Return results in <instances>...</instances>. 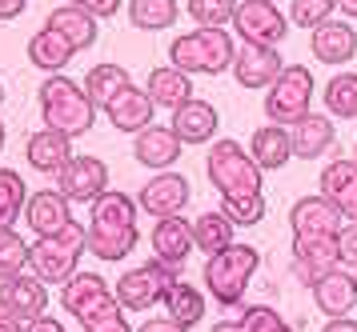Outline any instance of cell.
<instances>
[{
  "label": "cell",
  "instance_id": "obj_52",
  "mask_svg": "<svg viewBox=\"0 0 357 332\" xmlns=\"http://www.w3.org/2000/svg\"><path fill=\"white\" fill-rule=\"evenodd\" d=\"M209 332H241V324H237V320H217Z\"/></svg>",
  "mask_w": 357,
  "mask_h": 332
},
{
  "label": "cell",
  "instance_id": "obj_55",
  "mask_svg": "<svg viewBox=\"0 0 357 332\" xmlns=\"http://www.w3.org/2000/svg\"><path fill=\"white\" fill-rule=\"evenodd\" d=\"M354 160H357V144H354Z\"/></svg>",
  "mask_w": 357,
  "mask_h": 332
},
{
  "label": "cell",
  "instance_id": "obj_13",
  "mask_svg": "<svg viewBox=\"0 0 357 332\" xmlns=\"http://www.w3.org/2000/svg\"><path fill=\"white\" fill-rule=\"evenodd\" d=\"M233 80L241 84V88H269L281 72H285V61H281V52L277 45H237V56H233Z\"/></svg>",
  "mask_w": 357,
  "mask_h": 332
},
{
  "label": "cell",
  "instance_id": "obj_19",
  "mask_svg": "<svg viewBox=\"0 0 357 332\" xmlns=\"http://www.w3.org/2000/svg\"><path fill=\"white\" fill-rule=\"evenodd\" d=\"M181 148H185V144H181V136L169 125H149L132 136V157H137V164H145L153 173L173 168L181 160Z\"/></svg>",
  "mask_w": 357,
  "mask_h": 332
},
{
  "label": "cell",
  "instance_id": "obj_47",
  "mask_svg": "<svg viewBox=\"0 0 357 332\" xmlns=\"http://www.w3.org/2000/svg\"><path fill=\"white\" fill-rule=\"evenodd\" d=\"M29 332H68V329L56 317H49V313H45V317H36L33 324H29Z\"/></svg>",
  "mask_w": 357,
  "mask_h": 332
},
{
  "label": "cell",
  "instance_id": "obj_3",
  "mask_svg": "<svg viewBox=\"0 0 357 332\" xmlns=\"http://www.w3.org/2000/svg\"><path fill=\"white\" fill-rule=\"evenodd\" d=\"M237 36L229 29H189L185 36L169 40V64L189 77H221L233 68Z\"/></svg>",
  "mask_w": 357,
  "mask_h": 332
},
{
  "label": "cell",
  "instance_id": "obj_4",
  "mask_svg": "<svg viewBox=\"0 0 357 332\" xmlns=\"http://www.w3.org/2000/svg\"><path fill=\"white\" fill-rule=\"evenodd\" d=\"M89 253V237L84 224H65L52 237H36L29 244V272L40 276L45 285H65L68 276L81 272V256Z\"/></svg>",
  "mask_w": 357,
  "mask_h": 332
},
{
  "label": "cell",
  "instance_id": "obj_45",
  "mask_svg": "<svg viewBox=\"0 0 357 332\" xmlns=\"http://www.w3.org/2000/svg\"><path fill=\"white\" fill-rule=\"evenodd\" d=\"M137 332H189V329H185V324H177V320L165 313V317H149V320H141V324H137Z\"/></svg>",
  "mask_w": 357,
  "mask_h": 332
},
{
  "label": "cell",
  "instance_id": "obj_1",
  "mask_svg": "<svg viewBox=\"0 0 357 332\" xmlns=\"http://www.w3.org/2000/svg\"><path fill=\"white\" fill-rule=\"evenodd\" d=\"M137 216H141V205L129 192L105 189L89 205V224H84V237H89V253L97 260H125L137 248Z\"/></svg>",
  "mask_w": 357,
  "mask_h": 332
},
{
  "label": "cell",
  "instance_id": "obj_9",
  "mask_svg": "<svg viewBox=\"0 0 357 332\" xmlns=\"http://www.w3.org/2000/svg\"><path fill=\"white\" fill-rule=\"evenodd\" d=\"M229 29H233V36H241V45H281L293 24L277 8V0H237Z\"/></svg>",
  "mask_w": 357,
  "mask_h": 332
},
{
  "label": "cell",
  "instance_id": "obj_37",
  "mask_svg": "<svg viewBox=\"0 0 357 332\" xmlns=\"http://www.w3.org/2000/svg\"><path fill=\"white\" fill-rule=\"evenodd\" d=\"M20 272H29V240L17 228H4L0 232V285L20 276Z\"/></svg>",
  "mask_w": 357,
  "mask_h": 332
},
{
  "label": "cell",
  "instance_id": "obj_10",
  "mask_svg": "<svg viewBox=\"0 0 357 332\" xmlns=\"http://www.w3.org/2000/svg\"><path fill=\"white\" fill-rule=\"evenodd\" d=\"M189 200H193V184L181 173H173V168L153 173L145 184H141V192H137L141 212H149L153 221H161V216H181Z\"/></svg>",
  "mask_w": 357,
  "mask_h": 332
},
{
  "label": "cell",
  "instance_id": "obj_5",
  "mask_svg": "<svg viewBox=\"0 0 357 332\" xmlns=\"http://www.w3.org/2000/svg\"><path fill=\"white\" fill-rule=\"evenodd\" d=\"M261 269V253L253 244H229L205 260V292L221 308H237Z\"/></svg>",
  "mask_w": 357,
  "mask_h": 332
},
{
  "label": "cell",
  "instance_id": "obj_46",
  "mask_svg": "<svg viewBox=\"0 0 357 332\" xmlns=\"http://www.w3.org/2000/svg\"><path fill=\"white\" fill-rule=\"evenodd\" d=\"M337 208L345 212V221H357V184H349V189H345V196L337 200Z\"/></svg>",
  "mask_w": 357,
  "mask_h": 332
},
{
  "label": "cell",
  "instance_id": "obj_39",
  "mask_svg": "<svg viewBox=\"0 0 357 332\" xmlns=\"http://www.w3.org/2000/svg\"><path fill=\"white\" fill-rule=\"evenodd\" d=\"M237 0H189V20L197 29H229Z\"/></svg>",
  "mask_w": 357,
  "mask_h": 332
},
{
  "label": "cell",
  "instance_id": "obj_12",
  "mask_svg": "<svg viewBox=\"0 0 357 332\" xmlns=\"http://www.w3.org/2000/svg\"><path fill=\"white\" fill-rule=\"evenodd\" d=\"M341 269V244L337 232H309V237H293V272L301 285H313L317 276Z\"/></svg>",
  "mask_w": 357,
  "mask_h": 332
},
{
  "label": "cell",
  "instance_id": "obj_20",
  "mask_svg": "<svg viewBox=\"0 0 357 332\" xmlns=\"http://www.w3.org/2000/svg\"><path fill=\"white\" fill-rule=\"evenodd\" d=\"M341 224H345V212L337 208V200H329V196H301V200H293L289 208V228L293 237H309V232H341Z\"/></svg>",
  "mask_w": 357,
  "mask_h": 332
},
{
  "label": "cell",
  "instance_id": "obj_15",
  "mask_svg": "<svg viewBox=\"0 0 357 332\" xmlns=\"http://www.w3.org/2000/svg\"><path fill=\"white\" fill-rule=\"evenodd\" d=\"M309 52L317 56V64H329V68H341V64H349L357 56V29L354 20H345V16H333V20H325L321 29L309 32Z\"/></svg>",
  "mask_w": 357,
  "mask_h": 332
},
{
  "label": "cell",
  "instance_id": "obj_43",
  "mask_svg": "<svg viewBox=\"0 0 357 332\" xmlns=\"http://www.w3.org/2000/svg\"><path fill=\"white\" fill-rule=\"evenodd\" d=\"M337 244H341V264L357 272V221H345V224H341Z\"/></svg>",
  "mask_w": 357,
  "mask_h": 332
},
{
  "label": "cell",
  "instance_id": "obj_40",
  "mask_svg": "<svg viewBox=\"0 0 357 332\" xmlns=\"http://www.w3.org/2000/svg\"><path fill=\"white\" fill-rule=\"evenodd\" d=\"M337 16V0H293L289 4V24L293 29H321L325 20H333Z\"/></svg>",
  "mask_w": 357,
  "mask_h": 332
},
{
  "label": "cell",
  "instance_id": "obj_29",
  "mask_svg": "<svg viewBox=\"0 0 357 332\" xmlns=\"http://www.w3.org/2000/svg\"><path fill=\"white\" fill-rule=\"evenodd\" d=\"M73 56H77V48L68 45L61 32L52 29H40L29 36V64L33 68H40L45 77H52V72H65L68 64H73Z\"/></svg>",
  "mask_w": 357,
  "mask_h": 332
},
{
  "label": "cell",
  "instance_id": "obj_42",
  "mask_svg": "<svg viewBox=\"0 0 357 332\" xmlns=\"http://www.w3.org/2000/svg\"><path fill=\"white\" fill-rule=\"evenodd\" d=\"M81 324H84V332H137L129 324V317H125V308L116 304V297L109 304H100L97 313H89Z\"/></svg>",
  "mask_w": 357,
  "mask_h": 332
},
{
  "label": "cell",
  "instance_id": "obj_28",
  "mask_svg": "<svg viewBox=\"0 0 357 332\" xmlns=\"http://www.w3.org/2000/svg\"><path fill=\"white\" fill-rule=\"evenodd\" d=\"M145 93L153 96V104L157 109H181L185 100H193V77L189 72H181L173 64H161V68H153L145 80Z\"/></svg>",
  "mask_w": 357,
  "mask_h": 332
},
{
  "label": "cell",
  "instance_id": "obj_44",
  "mask_svg": "<svg viewBox=\"0 0 357 332\" xmlns=\"http://www.w3.org/2000/svg\"><path fill=\"white\" fill-rule=\"evenodd\" d=\"M65 4H77V8H84V13H93L97 20H105V16L121 13V4H125V0H65Z\"/></svg>",
  "mask_w": 357,
  "mask_h": 332
},
{
  "label": "cell",
  "instance_id": "obj_11",
  "mask_svg": "<svg viewBox=\"0 0 357 332\" xmlns=\"http://www.w3.org/2000/svg\"><path fill=\"white\" fill-rule=\"evenodd\" d=\"M56 189L65 192L73 205H93L100 192L109 189V164L89 152H73L68 164L56 173Z\"/></svg>",
  "mask_w": 357,
  "mask_h": 332
},
{
  "label": "cell",
  "instance_id": "obj_30",
  "mask_svg": "<svg viewBox=\"0 0 357 332\" xmlns=\"http://www.w3.org/2000/svg\"><path fill=\"white\" fill-rule=\"evenodd\" d=\"M165 313L177 320V324H185V329H197L201 320H205V313H209V301H205V292L197 285H189V280H173V288L165 292Z\"/></svg>",
  "mask_w": 357,
  "mask_h": 332
},
{
  "label": "cell",
  "instance_id": "obj_26",
  "mask_svg": "<svg viewBox=\"0 0 357 332\" xmlns=\"http://www.w3.org/2000/svg\"><path fill=\"white\" fill-rule=\"evenodd\" d=\"M97 24H100L97 16L84 13V8H77V4H61V8H52L49 20H45V29L61 32V36H65L77 52H84V48L97 45V36H100Z\"/></svg>",
  "mask_w": 357,
  "mask_h": 332
},
{
  "label": "cell",
  "instance_id": "obj_23",
  "mask_svg": "<svg viewBox=\"0 0 357 332\" xmlns=\"http://www.w3.org/2000/svg\"><path fill=\"white\" fill-rule=\"evenodd\" d=\"M153 112H157V104H153V96L141 88V84H129L125 93H116L109 104H105V116H109V125L116 128V132H141V128L153 125Z\"/></svg>",
  "mask_w": 357,
  "mask_h": 332
},
{
  "label": "cell",
  "instance_id": "obj_41",
  "mask_svg": "<svg viewBox=\"0 0 357 332\" xmlns=\"http://www.w3.org/2000/svg\"><path fill=\"white\" fill-rule=\"evenodd\" d=\"M237 324H241V332H297L289 320L281 317L277 308H269V304H253V308H245Z\"/></svg>",
  "mask_w": 357,
  "mask_h": 332
},
{
  "label": "cell",
  "instance_id": "obj_27",
  "mask_svg": "<svg viewBox=\"0 0 357 332\" xmlns=\"http://www.w3.org/2000/svg\"><path fill=\"white\" fill-rule=\"evenodd\" d=\"M249 157L257 160L265 173L273 168H285L293 160V141H289V128L265 120L261 128H253V141H249Z\"/></svg>",
  "mask_w": 357,
  "mask_h": 332
},
{
  "label": "cell",
  "instance_id": "obj_56",
  "mask_svg": "<svg viewBox=\"0 0 357 332\" xmlns=\"http://www.w3.org/2000/svg\"><path fill=\"white\" fill-rule=\"evenodd\" d=\"M354 276H357V272H354Z\"/></svg>",
  "mask_w": 357,
  "mask_h": 332
},
{
  "label": "cell",
  "instance_id": "obj_18",
  "mask_svg": "<svg viewBox=\"0 0 357 332\" xmlns=\"http://www.w3.org/2000/svg\"><path fill=\"white\" fill-rule=\"evenodd\" d=\"M289 141H293V160H321L325 152H333L337 128L329 112H309L297 125H289Z\"/></svg>",
  "mask_w": 357,
  "mask_h": 332
},
{
  "label": "cell",
  "instance_id": "obj_38",
  "mask_svg": "<svg viewBox=\"0 0 357 332\" xmlns=\"http://www.w3.org/2000/svg\"><path fill=\"white\" fill-rule=\"evenodd\" d=\"M349 184H357V160H349V157H333V160H329V164L321 168L317 192H321V196H329V200H341Z\"/></svg>",
  "mask_w": 357,
  "mask_h": 332
},
{
  "label": "cell",
  "instance_id": "obj_51",
  "mask_svg": "<svg viewBox=\"0 0 357 332\" xmlns=\"http://www.w3.org/2000/svg\"><path fill=\"white\" fill-rule=\"evenodd\" d=\"M337 13L345 20H357V0H337Z\"/></svg>",
  "mask_w": 357,
  "mask_h": 332
},
{
  "label": "cell",
  "instance_id": "obj_31",
  "mask_svg": "<svg viewBox=\"0 0 357 332\" xmlns=\"http://www.w3.org/2000/svg\"><path fill=\"white\" fill-rule=\"evenodd\" d=\"M81 84H84V93H89V100H93L100 112H105V104H109L116 93H125V88L132 84V77H129V68H121V64L105 61V64H93V68L84 72Z\"/></svg>",
  "mask_w": 357,
  "mask_h": 332
},
{
  "label": "cell",
  "instance_id": "obj_14",
  "mask_svg": "<svg viewBox=\"0 0 357 332\" xmlns=\"http://www.w3.org/2000/svg\"><path fill=\"white\" fill-rule=\"evenodd\" d=\"M0 313L33 324L36 317L49 313V285L40 276H33V272H20L13 280H4L0 285Z\"/></svg>",
  "mask_w": 357,
  "mask_h": 332
},
{
  "label": "cell",
  "instance_id": "obj_48",
  "mask_svg": "<svg viewBox=\"0 0 357 332\" xmlns=\"http://www.w3.org/2000/svg\"><path fill=\"white\" fill-rule=\"evenodd\" d=\"M29 8V0H0V20H17Z\"/></svg>",
  "mask_w": 357,
  "mask_h": 332
},
{
  "label": "cell",
  "instance_id": "obj_16",
  "mask_svg": "<svg viewBox=\"0 0 357 332\" xmlns=\"http://www.w3.org/2000/svg\"><path fill=\"white\" fill-rule=\"evenodd\" d=\"M309 292H313V304H317V313H325V317H354L357 308V276L354 269H333L325 272V276H317L313 285H309Z\"/></svg>",
  "mask_w": 357,
  "mask_h": 332
},
{
  "label": "cell",
  "instance_id": "obj_22",
  "mask_svg": "<svg viewBox=\"0 0 357 332\" xmlns=\"http://www.w3.org/2000/svg\"><path fill=\"white\" fill-rule=\"evenodd\" d=\"M149 244H153V260H165V264H173L181 269L189 253H193V224L185 221V216H161V221L153 224V232H149Z\"/></svg>",
  "mask_w": 357,
  "mask_h": 332
},
{
  "label": "cell",
  "instance_id": "obj_53",
  "mask_svg": "<svg viewBox=\"0 0 357 332\" xmlns=\"http://www.w3.org/2000/svg\"><path fill=\"white\" fill-rule=\"evenodd\" d=\"M0 148H4V120H0Z\"/></svg>",
  "mask_w": 357,
  "mask_h": 332
},
{
  "label": "cell",
  "instance_id": "obj_8",
  "mask_svg": "<svg viewBox=\"0 0 357 332\" xmlns=\"http://www.w3.org/2000/svg\"><path fill=\"white\" fill-rule=\"evenodd\" d=\"M309 112H313V72L305 64H285V72L265 88V116L289 128Z\"/></svg>",
  "mask_w": 357,
  "mask_h": 332
},
{
  "label": "cell",
  "instance_id": "obj_36",
  "mask_svg": "<svg viewBox=\"0 0 357 332\" xmlns=\"http://www.w3.org/2000/svg\"><path fill=\"white\" fill-rule=\"evenodd\" d=\"M221 212L237 228H253L265 221V192H237V196H221Z\"/></svg>",
  "mask_w": 357,
  "mask_h": 332
},
{
  "label": "cell",
  "instance_id": "obj_25",
  "mask_svg": "<svg viewBox=\"0 0 357 332\" xmlns=\"http://www.w3.org/2000/svg\"><path fill=\"white\" fill-rule=\"evenodd\" d=\"M24 157H29V168H36L45 176H56L68 164V157H73V136L40 128V132H33L24 141Z\"/></svg>",
  "mask_w": 357,
  "mask_h": 332
},
{
  "label": "cell",
  "instance_id": "obj_54",
  "mask_svg": "<svg viewBox=\"0 0 357 332\" xmlns=\"http://www.w3.org/2000/svg\"><path fill=\"white\" fill-rule=\"evenodd\" d=\"M0 104H4V84H0Z\"/></svg>",
  "mask_w": 357,
  "mask_h": 332
},
{
  "label": "cell",
  "instance_id": "obj_6",
  "mask_svg": "<svg viewBox=\"0 0 357 332\" xmlns=\"http://www.w3.org/2000/svg\"><path fill=\"white\" fill-rule=\"evenodd\" d=\"M205 176L217 189V196H237V192H261L265 184V168L249 157V148L237 141H221L209 144V157H205Z\"/></svg>",
  "mask_w": 357,
  "mask_h": 332
},
{
  "label": "cell",
  "instance_id": "obj_24",
  "mask_svg": "<svg viewBox=\"0 0 357 332\" xmlns=\"http://www.w3.org/2000/svg\"><path fill=\"white\" fill-rule=\"evenodd\" d=\"M169 128L181 136V144H213L217 141V128H221V116L209 100H185L181 109H173V120Z\"/></svg>",
  "mask_w": 357,
  "mask_h": 332
},
{
  "label": "cell",
  "instance_id": "obj_49",
  "mask_svg": "<svg viewBox=\"0 0 357 332\" xmlns=\"http://www.w3.org/2000/svg\"><path fill=\"white\" fill-rule=\"evenodd\" d=\"M321 332H357V320L354 317H333V320H325Z\"/></svg>",
  "mask_w": 357,
  "mask_h": 332
},
{
  "label": "cell",
  "instance_id": "obj_33",
  "mask_svg": "<svg viewBox=\"0 0 357 332\" xmlns=\"http://www.w3.org/2000/svg\"><path fill=\"white\" fill-rule=\"evenodd\" d=\"M181 20V0H129V24L141 32H169Z\"/></svg>",
  "mask_w": 357,
  "mask_h": 332
},
{
  "label": "cell",
  "instance_id": "obj_17",
  "mask_svg": "<svg viewBox=\"0 0 357 332\" xmlns=\"http://www.w3.org/2000/svg\"><path fill=\"white\" fill-rule=\"evenodd\" d=\"M113 301V285L100 272H77L61 285V308L73 320H84L89 313H97L100 304Z\"/></svg>",
  "mask_w": 357,
  "mask_h": 332
},
{
  "label": "cell",
  "instance_id": "obj_34",
  "mask_svg": "<svg viewBox=\"0 0 357 332\" xmlns=\"http://www.w3.org/2000/svg\"><path fill=\"white\" fill-rule=\"evenodd\" d=\"M321 104L333 120H357V72H337L321 88Z\"/></svg>",
  "mask_w": 357,
  "mask_h": 332
},
{
  "label": "cell",
  "instance_id": "obj_32",
  "mask_svg": "<svg viewBox=\"0 0 357 332\" xmlns=\"http://www.w3.org/2000/svg\"><path fill=\"white\" fill-rule=\"evenodd\" d=\"M193 244L205 256H217L221 248L237 244V224L229 221L221 208H217V212H201L193 221Z\"/></svg>",
  "mask_w": 357,
  "mask_h": 332
},
{
  "label": "cell",
  "instance_id": "obj_2",
  "mask_svg": "<svg viewBox=\"0 0 357 332\" xmlns=\"http://www.w3.org/2000/svg\"><path fill=\"white\" fill-rule=\"evenodd\" d=\"M36 100H40V120H45V128L65 132V136H73V141L84 136V132H93V125H97L100 109L89 100V93H84L81 80L65 77V72L45 77Z\"/></svg>",
  "mask_w": 357,
  "mask_h": 332
},
{
  "label": "cell",
  "instance_id": "obj_21",
  "mask_svg": "<svg viewBox=\"0 0 357 332\" xmlns=\"http://www.w3.org/2000/svg\"><path fill=\"white\" fill-rule=\"evenodd\" d=\"M24 216H29V228L36 237H52L65 224H73V200L61 189H36V192H29Z\"/></svg>",
  "mask_w": 357,
  "mask_h": 332
},
{
  "label": "cell",
  "instance_id": "obj_50",
  "mask_svg": "<svg viewBox=\"0 0 357 332\" xmlns=\"http://www.w3.org/2000/svg\"><path fill=\"white\" fill-rule=\"evenodd\" d=\"M0 332H29V324L17 317H8V313H0Z\"/></svg>",
  "mask_w": 357,
  "mask_h": 332
},
{
  "label": "cell",
  "instance_id": "obj_35",
  "mask_svg": "<svg viewBox=\"0 0 357 332\" xmlns=\"http://www.w3.org/2000/svg\"><path fill=\"white\" fill-rule=\"evenodd\" d=\"M29 205V189H24V176L17 168H0V232L13 228L24 216Z\"/></svg>",
  "mask_w": 357,
  "mask_h": 332
},
{
  "label": "cell",
  "instance_id": "obj_7",
  "mask_svg": "<svg viewBox=\"0 0 357 332\" xmlns=\"http://www.w3.org/2000/svg\"><path fill=\"white\" fill-rule=\"evenodd\" d=\"M177 280V269L165 260H149L137 269H125L121 280L113 285V297L125 313H149L153 304H165V292Z\"/></svg>",
  "mask_w": 357,
  "mask_h": 332
}]
</instances>
